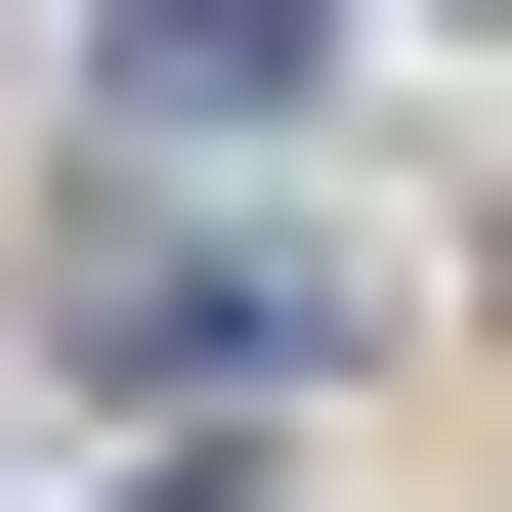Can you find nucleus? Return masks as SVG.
Wrapping results in <instances>:
<instances>
[{"mask_svg":"<svg viewBox=\"0 0 512 512\" xmlns=\"http://www.w3.org/2000/svg\"><path fill=\"white\" fill-rule=\"evenodd\" d=\"M342 0H86V128H299Z\"/></svg>","mask_w":512,"mask_h":512,"instance_id":"f257e3e1","label":"nucleus"}]
</instances>
